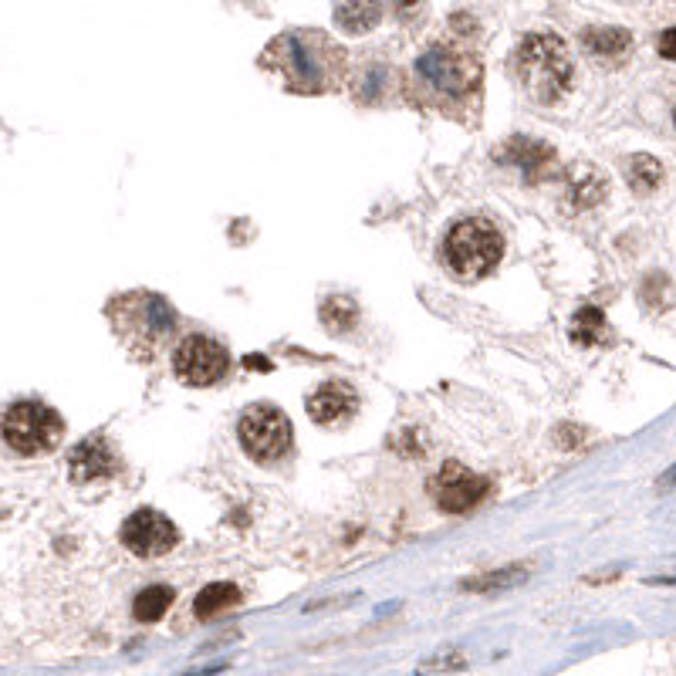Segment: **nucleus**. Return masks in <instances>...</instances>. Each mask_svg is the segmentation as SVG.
<instances>
[{
    "mask_svg": "<svg viewBox=\"0 0 676 676\" xmlns=\"http://www.w3.org/2000/svg\"><path fill=\"white\" fill-rule=\"evenodd\" d=\"M487 480L477 477L474 470L460 464H443L440 474L433 477V497L447 514H467L484 501Z\"/></svg>",
    "mask_w": 676,
    "mask_h": 676,
    "instance_id": "10",
    "label": "nucleus"
},
{
    "mask_svg": "<svg viewBox=\"0 0 676 676\" xmlns=\"http://www.w3.org/2000/svg\"><path fill=\"white\" fill-rule=\"evenodd\" d=\"M582 48L599 61H619L629 55L633 38H629V31H622V28H589V31H582Z\"/></svg>",
    "mask_w": 676,
    "mask_h": 676,
    "instance_id": "14",
    "label": "nucleus"
},
{
    "mask_svg": "<svg viewBox=\"0 0 676 676\" xmlns=\"http://www.w3.org/2000/svg\"><path fill=\"white\" fill-rule=\"evenodd\" d=\"M61 433H65L61 416L44 403H34V399L14 403L4 413V423H0V437L21 457H38V453L55 450Z\"/></svg>",
    "mask_w": 676,
    "mask_h": 676,
    "instance_id": "6",
    "label": "nucleus"
},
{
    "mask_svg": "<svg viewBox=\"0 0 676 676\" xmlns=\"http://www.w3.org/2000/svg\"><path fill=\"white\" fill-rule=\"evenodd\" d=\"M169 606H173V589H169V585H149V589H142L136 595V602H132V616L139 622H156L166 616Z\"/></svg>",
    "mask_w": 676,
    "mask_h": 676,
    "instance_id": "18",
    "label": "nucleus"
},
{
    "mask_svg": "<svg viewBox=\"0 0 676 676\" xmlns=\"http://www.w3.org/2000/svg\"><path fill=\"white\" fill-rule=\"evenodd\" d=\"M355 318H359V308H355L352 298H338L335 295V298H328L322 305V322H325L328 332H335V335L349 332V328L355 325Z\"/></svg>",
    "mask_w": 676,
    "mask_h": 676,
    "instance_id": "20",
    "label": "nucleus"
},
{
    "mask_svg": "<svg viewBox=\"0 0 676 676\" xmlns=\"http://www.w3.org/2000/svg\"><path fill=\"white\" fill-rule=\"evenodd\" d=\"M122 541H126V548L136 551L139 558H153V555H166V551L180 541V531H176V524L169 521L166 514L142 507V511H136L122 524Z\"/></svg>",
    "mask_w": 676,
    "mask_h": 676,
    "instance_id": "9",
    "label": "nucleus"
},
{
    "mask_svg": "<svg viewBox=\"0 0 676 676\" xmlns=\"http://www.w3.org/2000/svg\"><path fill=\"white\" fill-rule=\"evenodd\" d=\"M112 470V450L102 437H88L68 453V474L75 484H88Z\"/></svg>",
    "mask_w": 676,
    "mask_h": 676,
    "instance_id": "13",
    "label": "nucleus"
},
{
    "mask_svg": "<svg viewBox=\"0 0 676 676\" xmlns=\"http://www.w3.org/2000/svg\"><path fill=\"white\" fill-rule=\"evenodd\" d=\"M240 443L254 460H278L291 447V423L274 406H251L240 420Z\"/></svg>",
    "mask_w": 676,
    "mask_h": 676,
    "instance_id": "7",
    "label": "nucleus"
},
{
    "mask_svg": "<svg viewBox=\"0 0 676 676\" xmlns=\"http://www.w3.org/2000/svg\"><path fill=\"white\" fill-rule=\"evenodd\" d=\"M673 126H676V109H673Z\"/></svg>",
    "mask_w": 676,
    "mask_h": 676,
    "instance_id": "24",
    "label": "nucleus"
},
{
    "mask_svg": "<svg viewBox=\"0 0 676 676\" xmlns=\"http://www.w3.org/2000/svg\"><path fill=\"white\" fill-rule=\"evenodd\" d=\"M173 366L176 376L190 382V386H213L227 372V352L207 335H190L176 345Z\"/></svg>",
    "mask_w": 676,
    "mask_h": 676,
    "instance_id": "8",
    "label": "nucleus"
},
{
    "mask_svg": "<svg viewBox=\"0 0 676 676\" xmlns=\"http://www.w3.org/2000/svg\"><path fill=\"white\" fill-rule=\"evenodd\" d=\"M660 55H663V58H670V61H676V28H670V31H663V34H660Z\"/></svg>",
    "mask_w": 676,
    "mask_h": 676,
    "instance_id": "23",
    "label": "nucleus"
},
{
    "mask_svg": "<svg viewBox=\"0 0 676 676\" xmlns=\"http://www.w3.org/2000/svg\"><path fill=\"white\" fill-rule=\"evenodd\" d=\"M518 582H524V565L501 568V572L470 578V582H464V589L467 592H494V589H507V585H518Z\"/></svg>",
    "mask_w": 676,
    "mask_h": 676,
    "instance_id": "21",
    "label": "nucleus"
},
{
    "mask_svg": "<svg viewBox=\"0 0 676 676\" xmlns=\"http://www.w3.org/2000/svg\"><path fill=\"white\" fill-rule=\"evenodd\" d=\"M578 183H572V197H578V207H592V203H599L602 200V180H595V173H592V166L589 169H578Z\"/></svg>",
    "mask_w": 676,
    "mask_h": 676,
    "instance_id": "22",
    "label": "nucleus"
},
{
    "mask_svg": "<svg viewBox=\"0 0 676 676\" xmlns=\"http://www.w3.org/2000/svg\"><path fill=\"white\" fill-rule=\"evenodd\" d=\"M237 602H240V589L234 582H213V585H207V589L197 595L193 612H197L200 619H213V616H220V612L234 609Z\"/></svg>",
    "mask_w": 676,
    "mask_h": 676,
    "instance_id": "16",
    "label": "nucleus"
},
{
    "mask_svg": "<svg viewBox=\"0 0 676 676\" xmlns=\"http://www.w3.org/2000/svg\"><path fill=\"white\" fill-rule=\"evenodd\" d=\"M264 68L278 71L291 92H328L342 78V48L318 31H288L268 44L261 58Z\"/></svg>",
    "mask_w": 676,
    "mask_h": 676,
    "instance_id": "1",
    "label": "nucleus"
},
{
    "mask_svg": "<svg viewBox=\"0 0 676 676\" xmlns=\"http://www.w3.org/2000/svg\"><path fill=\"white\" fill-rule=\"evenodd\" d=\"M379 0H335V24L345 34H366L379 24Z\"/></svg>",
    "mask_w": 676,
    "mask_h": 676,
    "instance_id": "15",
    "label": "nucleus"
},
{
    "mask_svg": "<svg viewBox=\"0 0 676 676\" xmlns=\"http://www.w3.org/2000/svg\"><path fill=\"white\" fill-rule=\"evenodd\" d=\"M514 78L541 105L558 102L572 85V55L558 34H528L514 51Z\"/></svg>",
    "mask_w": 676,
    "mask_h": 676,
    "instance_id": "3",
    "label": "nucleus"
},
{
    "mask_svg": "<svg viewBox=\"0 0 676 676\" xmlns=\"http://www.w3.org/2000/svg\"><path fill=\"white\" fill-rule=\"evenodd\" d=\"M112 322L119 328V335L129 342L132 352L149 355L153 349H159V342L176 328V315L163 298L139 291V295L115 301Z\"/></svg>",
    "mask_w": 676,
    "mask_h": 676,
    "instance_id": "5",
    "label": "nucleus"
},
{
    "mask_svg": "<svg viewBox=\"0 0 676 676\" xmlns=\"http://www.w3.org/2000/svg\"><path fill=\"white\" fill-rule=\"evenodd\" d=\"M572 342L578 345H599V342H609V325L606 318H602L599 308H582L578 315L572 318Z\"/></svg>",
    "mask_w": 676,
    "mask_h": 676,
    "instance_id": "19",
    "label": "nucleus"
},
{
    "mask_svg": "<svg viewBox=\"0 0 676 676\" xmlns=\"http://www.w3.org/2000/svg\"><path fill=\"white\" fill-rule=\"evenodd\" d=\"M355 406H359V399H355V389L349 382H328V386H322L318 393L308 396L311 420L322 426H332L342 420V416L355 413Z\"/></svg>",
    "mask_w": 676,
    "mask_h": 676,
    "instance_id": "12",
    "label": "nucleus"
},
{
    "mask_svg": "<svg viewBox=\"0 0 676 676\" xmlns=\"http://www.w3.org/2000/svg\"><path fill=\"white\" fill-rule=\"evenodd\" d=\"M480 78H484L480 61L470 51L450 48V44H433L416 61V85L423 88L426 102L447 112L474 99Z\"/></svg>",
    "mask_w": 676,
    "mask_h": 676,
    "instance_id": "2",
    "label": "nucleus"
},
{
    "mask_svg": "<svg viewBox=\"0 0 676 676\" xmlns=\"http://www.w3.org/2000/svg\"><path fill=\"white\" fill-rule=\"evenodd\" d=\"M501 159L507 163L521 166L524 176H528L531 183H541L551 176V169H555V149L548 146V142H538V139H511L507 146L501 149Z\"/></svg>",
    "mask_w": 676,
    "mask_h": 676,
    "instance_id": "11",
    "label": "nucleus"
},
{
    "mask_svg": "<svg viewBox=\"0 0 676 676\" xmlns=\"http://www.w3.org/2000/svg\"><path fill=\"white\" fill-rule=\"evenodd\" d=\"M626 176H629V186H633L639 197H646V193H653L656 186L663 183V166H660V159L636 153V156H629Z\"/></svg>",
    "mask_w": 676,
    "mask_h": 676,
    "instance_id": "17",
    "label": "nucleus"
},
{
    "mask_svg": "<svg viewBox=\"0 0 676 676\" xmlns=\"http://www.w3.org/2000/svg\"><path fill=\"white\" fill-rule=\"evenodd\" d=\"M443 257L447 268L464 281H477L484 274H491L504 257V237L497 234L494 224L487 220H460L443 240Z\"/></svg>",
    "mask_w": 676,
    "mask_h": 676,
    "instance_id": "4",
    "label": "nucleus"
}]
</instances>
